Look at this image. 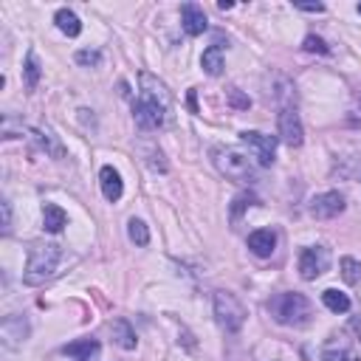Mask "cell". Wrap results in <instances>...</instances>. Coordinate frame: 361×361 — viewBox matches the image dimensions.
I'll list each match as a JSON object with an SVG mask.
<instances>
[{
  "label": "cell",
  "mask_w": 361,
  "mask_h": 361,
  "mask_svg": "<svg viewBox=\"0 0 361 361\" xmlns=\"http://www.w3.org/2000/svg\"><path fill=\"white\" fill-rule=\"evenodd\" d=\"M138 82H141V96L133 104V118H135V124L141 130H158L169 118L172 93H169V87L158 76H152L147 71L138 76Z\"/></svg>",
  "instance_id": "obj_1"
},
{
  "label": "cell",
  "mask_w": 361,
  "mask_h": 361,
  "mask_svg": "<svg viewBox=\"0 0 361 361\" xmlns=\"http://www.w3.org/2000/svg\"><path fill=\"white\" fill-rule=\"evenodd\" d=\"M59 259H62L59 245H54V243H34L28 248V262H25L23 282L25 285H42L45 279H51L56 274Z\"/></svg>",
  "instance_id": "obj_2"
},
{
  "label": "cell",
  "mask_w": 361,
  "mask_h": 361,
  "mask_svg": "<svg viewBox=\"0 0 361 361\" xmlns=\"http://www.w3.org/2000/svg\"><path fill=\"white\" fill-rule=\"evenodd\" d=\"M271 316L279 322V324H288V327H305L313 316V307L307 302V296L296 293V290H288V293H279L271 299Z\"/></svg>",
  "instance_id": "obj_3"
},
{
  "label": "cell",
  "mask_w": 361,
  "mask_h": 361,
  "mask_svg": "<svg viewBox=\"0 0 361 361\" xmlns=\"http://www.w3.org/2000/svg\"><path fill=\"white\" fill-rule=\"evenodd\" d=\"M214 316H217V324L226 330V333H237L245 322V307L243 302L228 293V290H214Z\"/></svg>",
  "instance_id": "obj_4"
},
{
  "label": "cell",
  "mask_w": 361,
  "mask_h": 361,
  "mask_svg": "<svg viewBox=\"0 0 361 361\" xmlns=\"http://www.w3.org/2000/svg\"><path fill=\"white\" fill-rule=\"evenodd\" d=\"M212 155H214V166L226 178H231L237 183H251L254 180V166H251L248 155H243L240 149H214Z\"/></svg>",
  "instance_id": "obj_5"
},
{
  "label": "cell",
  "mask_w": 361,
  "mask_h": 361,
  "mask_svg": "<svg viewBox=\"0 0 361 361\" xmlns=\"http://www.w3.org/2000/svg\"><path fill=\"white\" fill-rule=\"evenodd\" d=\"M327 265H330V251L324 245H307V248H302V254H299V274H302V279L322 276L327 271Z\"/></svg>",
  "instance_id": "obj_6"
},
{
  "label": "cell",
  "mask_w": 361,
  "mask_h": 361,
  "mask_svg": "<svg viewBox=\"0 0 361 361\" xmlns=\"http://www.w3.org/2000/svg\"><path fill=\"white\" fill-rule=\"evenodd\" d=\"M240 138L248 144V149L257 158V164H262V166L274 164V155H276V138L274 135H265V133H257V130H245V133H240Z\"/></svg>",
  "instance_id": "obj_7"
},
{
  "label": "cell",
  "mask_w": 361,
  "mask_h": 361,
  "mask_svg": "<svg viewBox=\"0 0 361 361\" xmlns=\"http://www.w3.org/2000/svg\"><path fill=\"white\" fill-rule=\"evenodd\" d=\"M279 135L288 147H299L305 141V130L299 121V113L293 107H282L279 110Z\"/></svg>",
  "instance_id": "obj_8"
},
{
  "label": "cell",
  "mask_w": 361,
  "mask_h": 361,
  "mask_svg": "<svg viewBox=\"0 0 361 361\" xmlns=\"http://www.w3.org/2000/svg\"><path fill=\"white\" fill-rule=\"evenodd\" d=\"M341 212H344V197L338 192H322V195H316L310 200V214L316 220H330V217H336Z\"/></svg>",
  "instance_id": "obj_9"
},
{
  "label": "cell",
  "mask_w": 361,
  "mask_h": 361,
  "mask_svg": "<svg viewBox=\"0 0 361 361\" xmlns=\"http://www.w3.org/2000/svg\"><path fill=\"white\" fill-rule=\"evenodd\" d=\"M180 20H183V31L189 37H197L206 31V14L197 3H183L180 6Z\"/></svg>",
  "instance_id": "obj_10"
},
{
  "label": "cell",
  "mask_w": 361,
  "mask_h": 361,
  "mask_svg": "<svg viewBox=\"0 0 361 361\" xmlns=\"http://www.w3.org/2000/svg\"><path fill=\"white\" fill-rule=\"evenodd\" d=\"M99 183H102V195H104L110 203H116V200L121 197V192H124L121 175H118V169H113V166H102V172H99Z\"/></svg>",
  "instance_id": "obj_11"
},
{
  "label": "cell",
  "mask_w": 361,
  "mask_h": 361,
  "mask_svg": "<svg viewBox=\"0 0 361 361\" xmlns=\"http://www.w3.org/2000/svg\"><path fill=\"white\" fill-rule=\"evenodd\" d=\"M274 245H276V237H274L271 228H257V231L248 234V248L257 257H271L274 254Z\"/></svg>",
  "instance_id": "obj_12"
},
{
  "label": "cell",
  "mask_w": 361,
  "mask_h": 361,
  "mask_svg": "<svg viewBox=\"0 0 361 361\" xmlns=\"http://www.w3.org/2000/svg\"><path fill=\"white\" fill-rule=\"evenodd\" d=\"M65 223H68V214H65L56 203H45V206H42V228H45V231L59 234V231L65 228Z\"/></svg>",
  "instance_id": "obj_13"
},
{
  "label": "cell",
  "mask_w": 361,
  "mask_h": 361,
  "mask_svg": "<svg viewBox=\"0 0 361 361\" xmlns=\"http://www.w3.org/2000/svg\"><path fill=\"white\" fill-rule=\"evenodd\" d=\"M110 330H113V341H116L118 347H124V350H135L138 338H135V330L130 327L127 319H116V322L110 324Z\"/></svg>",
  "instance_id": "obj_14"
},
{
  "label": "cell",
  "mask_w": 361,
  "mask_h": 361,
  "mask_svg": "<svg viewBox=\"0 0 361 361\" xmlns=\"http://www.w3.org/2000/svg\"><path fill=\"white\" fill-rule=\"evenodd\" d=\"M200 65L209 76H220L223 73V48L220 45H209L200 56Z\"/></svg>",
  "instance_id": "obj_15"
},
{
  "label": "cell",
  "mask_w": 361,
  "mask_h": 361,
  "mask_svg": "<svg viewBox=\"0 0 361 361\" xmlns=\"http://www.w3.org/2000/svg\"><path fill=\"white\" fill-rule=\"evenodd\" d=\"M54 23H56V28H59L62 34H68V37H76V34L82 31V23H79V17H76L71 8H59V11L54 14Z\"/></svg>",
  "instance_id": "obj_16"
},
{
  "label": "cell",
  "mask_w": 361,
  "mask_h": 361,
  "mask_svg": "<svg viewBox=\"0 0 361 361\" xmlns=\"http://www.w3.org/2000/svg\"><path fill=\"white\" fill-rule=\"evenodd\" d=\"M322 302H324V307L333 310V313H347V310H350V296L341 293V290H336V288L322 290Z\"/></svg>",
  "instance_id": "obj_17"
},
{
  "label": "cell",
  "mask_w": 361,
  "mask_h": 361,
  "mask_svg": "<svg viewBox=\"0 0 361 361\" xmlns=\"http://www.w3.org/2000/svg\"><path fill=\"white\" fill-rule=\"evenodd\" d=\"M62 353H65V355H76L79 361H90V355H93V353H99V344L87 338V341H76V344H65V347H62Z\"/></svg>",
  "instance_id": "obj_18"
},
{
  "label": "cell",
  "mask_w": 361,
  "mask_h": 361,
  "mask_svg": "<svg viewBox=\"0 0 361 361\" xmlns=\"http://www.w3.org/2000/svg\"><path fill=\"white\" fill-rule=\"evenodd\" d=\"M338 268H341V276H344L347 285H358V282H361V262H358V259H353V257H341Z\"/></svg>",
  "instance_id": "obj_19"
},
{
  "label": "cell",
  "mask_w": 361,
  "mask_h": 361,
  "mask_svg": "<svg viewBox=\"0 0 361 361\" xmlns=\"http://www.w3.org/2000/svg\"><path fill=\"white\" fill-rule=\"evenodd\" d=\"M127 234H130V240H133L135 245H147V243H149L147 223H144V220H138V217H133V220L127 223Z\"/></svg>",
  "instance_id": "obj_20"
},
{
  "label": "cell",
  "mask_w": 361,
  "mask_h": 361,
  "mask_svg": "<svg viewBox=\"0 0 361 361\" xmlns=\"http://www.w3.org/2000/svg\"><path fill=\"white\" fill-rule=\"evenodd\" d=\"M39 73H42V71H39L37 56H34V54H28V56H25V87H28V90H34V87H37Z\"/></svg>",
  "instance_id": "obj_21"
},
{
  "label": "cell",
  "mask_w": 361,
  "mask_h": 361,
  "mask_svg": "<svg viewBox=\"0 0 361 361\" xmlns=\"http://www.w3.org/2000/svg\"><path fill=\"white\" fill-rule=\"evenodd\" d=\"M251 203H257V197H254V195H248V192L237 195V197H234V206H231V220H240V214H243Z\"/></svg>",
  "instance_id": "obj_22"
},
{
  "label": "cell",
  "mask_w": 361,
  "mask_h": 361,
  "mask_svg": "<svg viewBox=\"0 0 361 361\" xmlns=\"http://www.w3.org/2000/svg\"><path fill=\"white\" fill-rule=\"evenodd\" d=\"M302 48H305V51H316V54H327L324 39H322V37H316V34H307V37H305V42H302Z\"/></svg>",
  "instance_id": "obj_23"
},
{
  "label": "cell",
  "mask_w": 361,
  "mask_h": 361,
  "mask_svg": "<svg viewBox=\"0 0 361 361\" xmlns=\"http://www.w3.org/2000/svg\"><path fill=\"white\" fill-rule=\"evenodd\" d=\"M322 361H358V355L350 353V350H327L322 355Z\"/></svg>",
  "instance_id": "obj_24"
},
{
  "label": "cell",
  "mask_w": 361,
  "mask_h": 361,
  "mask_svg": "<svg viewBox=\"0 0 361 361\" xmlns=\"http://www.w3.org/2000/svg\"><path fill=\"white\" fill-rule=\"evenodd\" d=\"M76 62L79 65H99L102 62V54L99 51H76Z\"/></svg>",
  "instance_id": "obj_25"
},
{
  "label": "cell",
  "mask_w": 361,
  "mask_h": 361,
  "mask_svg": "<svg viewBox=\"0 0 361 361\" xmlns=\"http://www.w3.org/2000/svg\"><path fill=\"white\" fill-rule=\"evenodd\" d=\"M0 206H3V234H8V228H11V206H8V200H3Z\"/></svg>",
  "instance_id": "obj_26"
},
{
  "label": "cell",
  "mask_w": 361,
  "mask_h": 361,
  "mask_svg": "<svg viewBox=\"0 0 361 361\" xmlns=\"http://www.w3.org/2000/svg\"><path fill=\"white\" fill-rule=\"evenodd\" d=\"M296 8H302V11H324V6L322 3H296Z\"/></svg>",
  "instance_id": "obj_27"
},
{
  "label": "cell",
  "mask_w": 361,
  "mask_h": 361,
  "mask_svg": "<svg viewBox=\"0 0 361 361\" xmlns=\"http://www.w3.org/2000/svg\"><path fill=\"white\" fill-rule=\"evenodd\" d=\"M231 102H234L237 107H248V104H251V102H248V99H243L237 90H231Z\"/></svg>",
  "instance_id": "obj_28"
},
{
  "label": "cell",
  "mask_w": 361,
  "mask_h": 361,
  "mask_svg": "<svg viewBox=\"0 0 361 361\" xmlns=\"http://www.w3.org/2000/svg\"><path fill=\"white\" fill-rule=\"evenodd\" d=\"M189 107H192V113H197V102H195V90H189Z\"/></svg>",
  "instance_id": "obj_29"
},
{
  "label": "cell",
  "mask_w": 361,
  "mask_h": 361,
  "mask_svg": "<svg viewBox=\"0 0 361 361\" xmlns=\"http://www.w3.org/2000/svg\"><path fill=\"white\" fill-rule=\"evenodd\" d=\"M358 14H361V3H358Z\"/></svg>",
  "instance_id": "obj_30"
}]
</instances>
